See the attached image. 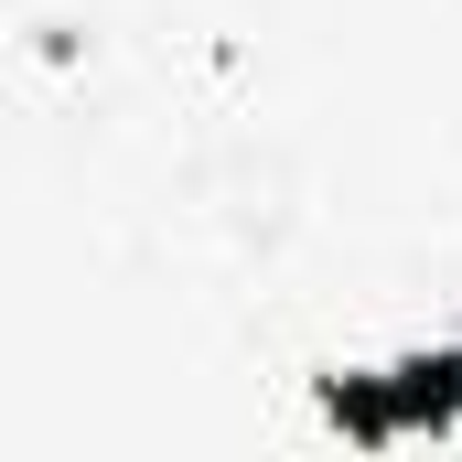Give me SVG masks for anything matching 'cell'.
<instances>
[{
	"mask_svg": "<svg viewBox=\"0 0 462 462\" xmlns=\"http://www.w3.org/2000/svg\"><path fill=\"white\" fill-rule=\"evenodd\" d=\"M323 420L345 430L355 452L452 430L462 420V345H409L398 365H376V376H323Z\"/></svg>",
	"mask_w": 462,
	"mask_h": 462,
	"instance_id": "6da1fadb",
	"label": "cell"
}]
</instances>
